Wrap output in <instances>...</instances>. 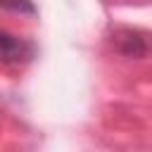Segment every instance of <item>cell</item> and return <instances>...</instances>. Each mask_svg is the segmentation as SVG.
<instances>
[{
  "label": "cell",
  "mask_w": 152,
  "mask_h": 152,
  "mask_svg": "<svg viewBox=\"0 0 152 152\" xmlns=\"http://www.w3.org/2000/svg\"><path fill=\"white\" fill-rule=\"evenodd\" d=\"M2 7L10 12H19V14H36V5L31 0H2Z\"/></svg>",
  "instance_id": "3957f363"
},
{
  "label": "cell",
  "mask_w": 152,
  "mask_h": 152,
  "mask_svg": "<svg viewBox=\"0 0 152 152\" xmlns=\"http://www.w3.org/2000/svg\"><path fill=\"white\" fill-rule=\"evenodd\" d=\"M114 43H116V50H119L121 55H126V57H142V55L147 52L145 38H142L140 33H135V31H128V28L116 31Z\"/></svg>",
  "instance_id": "7a4b0ae2"
},
{
  "label": "cell",
  "mask_w": 152,
  "mask_h": 152,
  "mask_svg": "<svg viewBox=\"0 0 152 152\" xmlns=\"http://www.w3.org/2000/svg\"><path fill=\"white\" fill-rule=\"evenodd\" d=\"M0 45H2V62L5 64H21V62H28L36 55L33 43H28L24 38H17L7 31L0 33Z\"/></svg>",
  "instance_id": "6da1fadb"
}]
</instances>
